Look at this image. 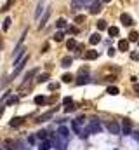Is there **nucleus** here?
Segmentation results:
<instances>
[{"label":"nucleus","mask_w":139,"mask_h":150,"mask_svg":"<svg viewBox=\"0 0 139 150\" xmlns=\"http://www.w3.org/2000/svg\"><path fill=\"white\" fill-rule=\"evenodd\" d=\"M108 33H110V37H117L118 35V28L117 26H110L108 28Z\"/></svg>","instance_id":"5701e85b"},{"label":"nucleus","mask_w":139,"mask_h":150,"mask_svg":"<svg viewBox=\"0 0 139 150\" xmlns=\"http://www.w3.org/2000/svg\"><path fill=\"white\" fill-rule=\"evenodd\" d=\"M101 2H103V3H110L111 0H101Z\"/></svg>","instance_id":"a18cd8bd"},{"label":"nucleus","mask_w":139,"mask_h":150,"mask_svg":"<svg viewBox=\"0 0 139 150\" xmlns=\"http://www.w3.org/2000/svg\"><path fill=\"white\" fill-rule=\"evenodd\" d=\"M10 23H12V21H10V17H5V19H3V30H9Z\"/></svg>","instance_id":"7c9ffc66"},{"label":"nucleus","mask_w":139,"mask_h":150,"mask_svg":"<svg viewBox=\"0 0 139 150\" xmlns=\"http://www.w3.org/2000/svg\"><path fill=\"white\" fill-rule=\"evenodd\" d=\"M68 33H71V35H77V33H78V30H77L75 26H68Z\"/></svg>","instance_id":"473e14b6"},{"label":"nucleus","mask_w":139,"mask_h":150,"mask_svg":"<svg viewBox=\"0 0 139 150\" xmlns=\"http://www.w3.org/2000/svg\"><path fill=\"white\" fill-rule=\"evenodd\" d=\"M49 77H50L49 73H42V75H38L37 82H38V84H42V82H47V80H49Z\"/></svg>","instance_id":"412c9836"},{"label":"nucleus","mask_w":139,"mask_h":150,"mask_svg":"<svg viewBox=\"0 0 139 150\" xmlns=\"http://www.w3.org/2000/svg\"><path fill=\"white\" fill-rule=\"evenodd\" d=\"M106 93H108L110 96H117V94H120V91H118V87H115V86H110Z\"/></svg>","instance_id":"a211bd4d"},{"label":"nucleus","mask_w":139,"mask_h":150,"mask_svg":"<svg viewBox=\"0 0 139 150\" xmlns=\"http://www.w3.org/2000/svg\"><path fill=\"white\" fill-rule=\"evenodd\" d=\"M26 63H28V52H24V54H23L21 58H17V59L14 61V65H16V68H14V72H12V75H10L9 79H14V77H16V75H17V73H19V72L23 70V66H24Z\"/></svg>","instance_id":"f257e3e1"},{"label":"nucleus","mask_w":139,"mask_h":150,"mask_svg":"<svg viewBox=\"0 0 139 150\" xmlns=\"http://www.w3.org/2000/svg\"><path fill=\"white\" fill-rule=\"evenodd\" d=\"M35 103L37 105H45L47 103V98L45 96H35Z\"/></svg>","instance_id":"4be33fe9"},{"label":"nucleus","mask_w":139,"mask_h":150,"mask_svg":"<svg viewBox=\"0 0 139 150\" xmlns=\"http://www.w3.org/2000/svg\"><path fill=\"white\" fill-rule=\"evenodd\" d=\"M87 82H89V77H87V75H82V77H78V80H77L78 86H84V84H87Z\"/></svg>","instance_id":"393cba45"},{"label":"nucleus","mask_w":139,"mask_h":150,"mask_svg":"<svg viewBox=\"0 0 139 150\" xmlns=\"http://www.w3.org/2000/svg\"><path fill=\"white\" fill-rule=\"evenodd\" d=\"M89 10H91V14H99V12L103 10V2L96 0L94 3H91V5H89Z\"/></svg>","instance_id":"7ed1b4c3"},{"label":"nucleus","mask_w":139,"mask_h":150,"mask_svg":"<svg viewBox=\"0 0 139 150\" xmlns=\"http://www.w3.org/2000/svg\"><path fill=\"white\" fill-rule=\"evenodd\" d=\"M80 2H82V3H84V7H85V5H91V3H94L96 0H80Z\"/></svg>","instance_id":"e433bc0d"},{"label":"nucleus","mask_w":139,"mask_h":150,"mask_svg":"<svg viewBox=\"0 0 139 150\" xmlns=\"http://www.w3.org/2000/svg\"><path fill=\"white\" fill-rule=\"evenodd\" d=\"M63 38H64V33H63V31H56L54 37H52V40H56V42H61Z\"/></svg>","instance_id":"aec40b11"},{"label":"nucleus","mask_w":139,"mask_h":150,"mask_svg":"<svg viewBox=\"0 0 139 150\" xmlns=\"http://www.w3.org/2000/svg\"><path fill=\"white\" fill-rule=\"evenodd\" d=\"M84 121H85L84 117H78V119H75V121L71 122V128H73V131H75L78 136H80V135H82V131H84V129H80V126L84 124Z\"/></svg>","instance_id":"f03ea898"},{"label":"nucleus","mask_w":139,"mask_h":150,"mask_svg":"<svg viewBox=\"0 0 139 150\" xmlns=\"http://www.w3.org/2000/svg\"><path fill=\"white\" fill-rule=\"evenodd\" d=\"M71 10H78V9H84V3L80 0H71Z\"/></svg>","instance_id":"ddd939ff"},{"label":"nucleus","mask_w":139,"mask_h":150,"mask_svg":"<svg viewBox=\"0 0 139 150\" xmlns=\"http://www.w3.org/2000/svg\"><path fill=\"white\" fill-rule=\"evenodd\" d=\"M120 21H122V24H125V26H132V24H134V19H132L129 14H125V12L120 16Z\"/></svg>","instance_id":"39448f33"},{"label":"nucleus","mask_w":139,"mask_h":150,"mask_svg":"<svg viewBox=\"0 0 139 150\" xmlns=\"http://www.w3.org/2000/svg\"><path fill=\"white\" fill-rule=\"evenodd\" d=\"M5 103H7V105H14V103H17V96H12V98L5 100Z\"/></svg>","instance_id":"2f4dec72"},{"label":"nucleus","mask_w":139,"mask_h":150,"mask_svg":"<svg viewBox=\"0 0 139 150\" xmlns=\"http://www.w3.org/2000/svg\"><path fill=\"white\" fill-rule=\"evenodd\" d=\"M122 133L125 135V136H129L131 135V121H124V124H122Z\"/></svg>","instance_id":"9d476101"},{"label":"nucleus","mask_w":139,"mask_h":150,"mask_svg":"<svg viewBox=\"0 0 139 150\" xmlns=\"http://www.w3.org/2000/svg\"><path fill=\"white\" fill-rule=\"evenodd\" d=\"M118 49L124 51V52L129 51V40H120V42H118Z\"/></svg>","instance_id":"dca6fc26"},{"label":"nucleus","mask_w":139,"mask_h":150,"mask_svg":"<svg viewBox=\"0 0 139 150\" xmlns=\"http://www.w3.org/2000/svg\"><path fill=\"white\" fill-rule=\"evenodd\" d=\"M56 26H57V28H64V26H66V21L61 17V19H57V21H56Z\"/></svg>","instance_id":"c85d7f7f"},{"label":"nucleus","mask_w":139,"mask_h":150,"mask_svg":"<svg viewBox=\"0 0 139 150\" xmlns=\"http://www.w3.org/2000/svg\"><path fill=\"white\" fill-rule=\"evenodd\" d=\"M9 2H12V0H9Z\"/></svg>","instance_id":"49530a36"},{"label":"nucleus","mask_w":139,"mask_h":150,"mask_svg":"<svg viewBox=\"0 0 139 150\" xmlns=\"http://www.w3.org/2000/svg\"><path fill=\"white\" fill-rule=\"evenodd\" d=\"M54 115V110H50V112H47V114H44V115H40L38 119H37V122H44V121H47V119H50Z\"/></svg>","instance_id":"4468645a"},{"label":"nucleus","mask_w":139,"mask_h":150,"mask_svg":"<svg viewBox=\"0 0 139 150\" xmlns=\"http://www.w3.org/2000/svg\"><path fill=\"white\" fill-rule=\"evenodd\" d=\"M96 58H99V52H98V51H89V52H85V59H96Z\"/></svg>","instance_id":"f3484780"},{"label":"nucleus","mask_w":139,"mask_h":150,"mask_svg":"<svg viewBox=\"0 0 139 150\" xmlns=\"http://www.w3.org/2000/svg\"><path fill=\"white\" fill-rule=\"evenodd\" d=\"M61 79H63V82H64V84H70V82L73 80V75H71V73H64Z\"/></svg>","instance_id":"b1692460"},{"label":"nucleus","mask_w":139,"mask_h":150,"mask_svg":"<svg viewBox=\"0 0 139 150\" xmlns=\"http://www.w3.org/2000/svg\"><path fill=\"white\" fill-rule=\"evenodd\" d=\"M75 23H77V24H80V23H85V16H84V14H78V16H75Z\"/></svg>","instance_id":"bb28decb"},{"label":"nucleus","mask_w":139,"mask_h":150,"mask_svg":"<svg viewBox=\"0 0 139 150\" xmlns=\"http://www.w3.org/2000/svg\"><path fill=\"white\" fill-rule=\"evenodd\" d=\"M82 49H84V45H82V44H78V45H77V49H75V51H77V52H80V51H82Z\"/></svg>","instance_id":"a19ab883"},{"label":"nucleus","mask_w":139,"mask_h":150,"mask_svg":"<svg viewBox=\"0 0 139 150\" xmlns=\"http://www.w3.org/2000/svg\"><path fill=\"white\" fill-rule=\"evenodd\" d=\"M23 121H24L23 117H12V119H10V122H9V126H10V128H17V126H21V124H23Z\"/></svg>","instance_id":"1a4fd4ad"},{"label":"nucleus","mask_w":139,"mask_h":150,"mask_svg":"<svg viewBox=\"0 0 139 150\" xmlns=\"http://www.w3.org/2000/svg\"><path fill=\"white\" fill-rule=\"evenodd\" d=\"M37 136H38L40 140H45V138H47V133H45V131H40V133H37Z\"/></svg>","instance_id":"72a5a7b5"},{"label":"nucleus","mask_w":139,"mask_h":150,"mask_svg":"<svg viewBox=\"0 0 139 150\" xmlns=\"http://www.w3.org/2000/svg\"><path fill=\"white\" fill-rule=\"evenodd\" d=\"M37 73H38V68H33L31 72H28V73H26V77H24V82L21 84V87H24V86H26V84L30 82V79H31V77H35Z\"/></svg>","instance_id":"423d86ee"},{"label":"nucleus","mask_w":139,"mask_h":150,"mask_svg":"<svg viewBox=\"0 0 139 150\" xmlns=\"http://www.w3.org/2000/svg\"><path fill=\"white\" fill-rule=\"evenodd\" d=\"M42 9H44V7H42V2H40V3H38V9H37V12H35V16H37V17L42 14Z\"/></svg>","instance_id":"f704fd0d"},{"label":"nucleus","mask_w":139,"mask_h":150,"mask_svg":"<svg viewBox=\"0 0 139 150\" xmlns=\"http://www.w3.org/2000/svg\"><path fill=\"white\" fill-rule=\"evenodd\" d=\"M89 42H91L92 45L99 44V42H101V35H99V33H92V35H91V38H89Z\"/></svg>","instance_id":"f8f14e48"},{"label":"nucleus","mask_w":139,"mask_h":150,"mask_svg":"<svg viewBox=\"0 0 139 150\" xmlns=\"http://www.w3.org/2000/svg\"><path fill=\"white\" fill-rule=\"evenodd\" d=\"M73 110H75L73 103H71V105H66V108H64V112H66V114H68V112H73Z\"/></svg>","instance_id":"c9c22d12"},{"label":"nucleus","mask_w":139,"mask_h":150,"mask_svg":"<svg viewBox=\"0 0 139 150\" xmlns=\"http://www.w3.org/2000/svg\"><path fill=\"white\" fill-rule=\"evenodd\" d=\"M132 138H134V140H138V142H139V131H136V133H132Z\"/></svg>","instance_id":"58836bf2"},{"label":"nucleus","mask_w":139,"mask_h":150,"mask_svg":"<svg viewBox=\"0 0 139 150\" xmlns=\"http://www.w3.org/2000/svg\"><path fill=\"white\" fill-rule=\"evenodd\" d=\"M50 145H52V143H50L49 140H44V142H42V145H40V150H49V149H50Z\"/></svg>","instance_id":"a878e982"},{"label":"nucleus","mask_w":139,"mask_h":150,"mask_svg":"<svg viewBox=\"0 0 139 150\" xmlns=\"http://www.w3.org/2000/svg\"><path fill=\"white\" fill-rule=\"evenodd\" d=\"M57 136H59L61 140H64V142H66V140H68V136H70V135H68V128L61 126V128H59V131H57Z\"/></svg>","instance_id":"0eeeda50"},{"label":"nucleus","mask_w":139,"mask_h":150,"mask_svg":"<svg viewBox=\"0 0 139 150\" xmlns=\"http://www.w3.org/2000/svg\"><path fill=\"white\" fill-rule=\"evenodd\" d=\"M113 54H115V49H113V47H111V49H108V56H113Z\"/></svg>","instance_id":"79ce46f5"},{"label":"nucleus","mask_w":139,"mask_h":150,"mask_svg":"<svg viewBox=\"0 0 139 150\" xmlns=\"http://www.w3.org/2000/svg\"><path fill=\"white\" fill-rule=\"evenodd\" d=\"M49 89H50V91H54V89H57V84H50V86H49Z\"/></svg>","instance_id":"37998d69"},{"label":"nucleus","mask_w":139,"mask_h":150,"mask_svg":"<svg viewBox=\"0 0 139 150\" xmlns=\"http://www.w3.org/2000/svg\"><path fill=\"white\" fill-rule=\"evenodd\" d=\"M63 103H64V105H71L73 101H71V98H64V100H63Z\"/></svg>","instance_id":"4c0bfd02"},{"label":"nucleus","mask_w":139,"mask_h":150,"mask_svg":"<svg viewBox=\"0 0 139 150\" xmlns=\"http://www.w3.org/2000/svg\"><path fill=\"white\" fill-rule=\"evenodd\" d=\"M47 51H49V44H45V45L42 47V52H47Z\"/></svg>","instance_id":"ea45409f"},{"label":"nucleus","mask_w":139,"mask_h":150,"mask_svg":"<svg viewBox=\"0 0 139 150\" xmlns=\"http://www.w3.org/2000/svg\"><path fill=\"white\" fill-rule=\"evenodd\" d=\"M129 40H131V42H136V40H139V33H136V31H131Z\"/></svg>","instance_id":"cd10ccee"},{"label":"nucleus","mask_w":139,"mask_h":150,"mask_svg":"<svg viewBox=\"0 0 139 150\" xmlns=\"http://www.w3.org/2000/svg\"><path fill=\"white\" fill-rule=\"evenodd\" d=\"M96 24H98V30H108V24H106V21H104V19H99Z\"/></svg>","instance_id":"6ab92c4d"},{"label":"nucleus","mask_w":139,"mask_h":150,"mask_svg":"<svg viewBox=\"0 0 139 150\" xmlns=\"http://www.w3.org/2000/svg\"><path fill=\"white\" fill-rule=\"evenodd\" d=\"M77 45H78V44H77V40H75V38H70V40H68V44H66L68 51H75V49H77Z\"/></svg>","instance_id":"2eb2a0df"},{"label":"nucleus","mask_w":139,"mask_h":150,"mask_svg":"<svg viewBox=\"0 0 139 150\" xmlns=\"http://www.w3.org/2000/svg\"><path fill=\"white\" fill-rule=\"evenodd\" d=\"M71 63H73V58H71V56H64V58L61 59V66H63V68L71 66Z\"/></svg>","instance_id":"9b49d317"},{"label":"nucleus","mask_w":139,"mask_h":150,"mask_svg":"<svg viewBox=\"0 0 139 150\" xmlns=\"http://www.w3.org/2000/svg\"><path fill=\"white\" fill-rule=\"evenodd\" d=\"M131 59H132V61H139V52L138 51H132V52H131Z\"/></svg>","instance_id":"c756f323"},{"label":"nucleus","mask_w":139,"mask_h":150,"mask_svg":"<svg viewBox=\"0 0 139 150\" xmlns=\"http://www.w3.org/2000/svg\"><path fill=\"white\" fill-rule=\"evenodd\" d=\"M106 128H108V131H110V133H113V135H120V133H122L120 126H118L115 121H110V122L106 124Z\"/></svg>","instance_id":"20e7f679"},{"label":"nucleus","mask_w":139,"mask_h":150,"mask_svg":"<svg viewBox=\"0 0 139 150\" xmlns=\"http://www.w3.org/2000/svg\"><path fill=\"white\" fill-rule=\"evenodd\" d=\"M49 16H50V9H47V10H45V14H44V17L40 19V24H38V28H40V30H42V28L47 24V21H49Z\"/></svg>","instance_id":"6e6552de"},{"label":"nucleus","mask_w":139,"mask_h":150,"mask_svg":"<svg viewBox=\"0 0 139 150\" xmlns=\"http://www.w3.org/2000/svg\"><path fill=\"white\" fill-rule=\"evenodd\" d=\"M134 89H136V93L139 94V84H134Z\"/></svg>","instance_id":"c03bdc74"}]
</instances>
